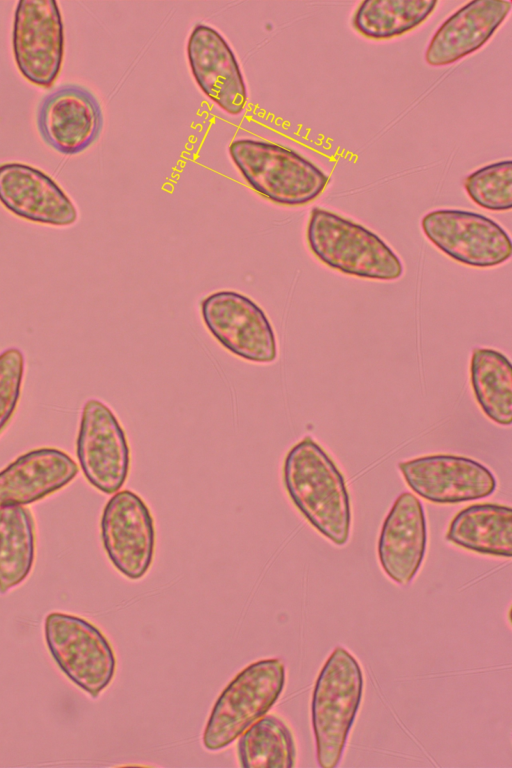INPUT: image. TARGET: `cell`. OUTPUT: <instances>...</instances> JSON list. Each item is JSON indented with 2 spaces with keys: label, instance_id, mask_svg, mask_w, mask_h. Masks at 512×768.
Segmentation results:
<instances>
[{
  "label": "cell",
  "instance_id": "21",
  "mask_svg": "<svg viewBox=\"0 0 512 768\" xmlns=\"http://www.w3.org/2000/svg\"><path fill=\"white\" fill-rule=\"evenodd\" d=\"M35 559V529L25 506L0 507V593L20 585Z\"/></svg>",
  "mask_w": 512,
  "mask_h": 768
},
{
  "label": "cell",
  "instance_id": "7",
  "mask_svg": "<svg viewBox=\"0 0 512 768\" xmlns=\"http://www.w3.org/2000/svg\"><path fill=\"white\" fill-rule=\"evenodd\" d=\"M203 322L230 353L253 363L277 358V340L264 310L246 295L220 290L201 301Z\"/></svg>",
  "mask_w": 512,
  "mask_h": 768
},
{
  "label": "cell",
  "instance_id": "16",
  "mask_svg": "<svg viewBox=\"0 0 512 768\" xmlns=\"http://www.w3.org/2000/svg\"><path fill=\"white\" fill-rule=\"evenodd\" d=\"M427 528L420 500L410 492L400 494L386 516L378 540V558L387 576L409 584L425 557Z\"/></svg>",
  "mask_w": 512,
  "mask_h": 768
},
{
  "label": "cell",
  "instance_id": "24",
  "mask_svg": "<svg viewBox=\"0 0 512 768\" xmlns=\"http://www.w3.org/2000/svg\"><path fill=\"white\" fill-rule=\"evenodd\" d=\"M464 187L467 194L482 208L506 211L512 207V162L500 161L486 165L469 174Z\"/></svg>",
  "mask_w": 512,
  "mask_h": 768
},
{
  "label": "cell",
  "instance_id": "17",
  "mask_svg": "<svg viewBox=\"0 0 512 768\" xmlns=\"http://www.w3.org/2000/svg\"><path fill=\"white\" fill-rule=\"evenodd\" d=\"M507 0L468 2L448 17L433 35L425 60L431 66L452 64L481 48L511 10Z\"/></svg>",
  "mask_w": 512,
  "mask_h": 768
},
{
  "label": "cell",
  "instance_id": "2",
  "mask_svg": "<svg viewBox=\"0 0 512 768\" xmlns=\"http://www.w3.org/2000/svg\"><path fill=\"white\" fill-rule=\"evenodd\" d=\"M363 688V671L357 659L346 648L335 647L317 676L311 699V722L320 767L334 768L340 763Z\"/></svg>",
  "mask_w": 512,
  "mask_h": 768
},
{
  "label": "cell",
  "instance_id": "10",
  "mask_svg": "<svg viewBox=\"0 0 512 768\" xmlns=\"http://www.w3.org/2000/svg\"><path fill=\"white\" fill-rule=\"evenodd\" d=\"M77 457L87 481L105 494L118 492L130 470V448L119 420L97 399L83 407L77 437Z\"/></svg>",
  "mask_w": 512,
  "mask_h": 768
},
{
  "label": "cell",
  "instance_id": "19",
  "mask_svg": "<svg viewBox=\"0 0 512 768\" xmlns=\"http://www.w3.org/2000/svg\"><path fill=\"white\" fill-rule=\"evenodd\" d=\"M446 539L467 550L512 556V509L495 503L470 505L452 519Z\"/></svg>",
  "mask_w": 512,
  "mask_h": 768
},
{
  "label": "cell",
  "instance_id": "23",
  "mask_svg": "<svg viewBox=\"0 0 512 768\" xmlns=\"http://www.w3.org/2000/svg\"><path fill=\"white\" fill-rule=\"evenodd\" d=\"M437 4L432 0H366L356 10L353 26L365 37L390 39L419 26Z\"/></svg>",
  "mask_w": 512,
  "mask_h": 768
},
{
  "label": "cell",
  "instance_id": "25",
  "mask_svg": "<svg viewBox=\"0 0 512 768\" xmlns=\"http://www.w3.org/2000/svg\"><path fill=\"white\" fill-rule=\"evenodd\" d=\"M24 366V356L18 348H9L0 354V432L16 410Z\"/></svg>",
  "mask_w": 512,
  "mask_h": 768
},
{
  "label": "cell",
  "instance_id": "18",
  "mask_svg": "<svg viewBox=\"0 0 512 768\" xmlns=\"http://www.w3.org/2000/svg\"><path fill=\"white\" fill-rule=\"evenodd\" d=\"M78 470L75 461L56 448L22 454L0 471V507L38 501L69 484Z\"/></svg>",
  "mask_w": 512,
  "mask_h": 768
},
{
  "label": "cell",
  "instance_id": "15",
  "mask_svg": "<svg viewBox=\"0 0 512 768\" xmlns=\"http://www.w3.org/2000/svg\"><path fill=\"white\" fill-rule=\"evenodd\" d=\"M0 203L14 215L35 223L69 226L75 205L43 171L18 162L0 164Z\"/></svg>",
  "mask_w": 512,
  "mask_h": 768
},
{
  "label": "cell",
  "instance_id": "5",
  "mask_svg": "<svg viewBox=\"0 0 512 768\" xmlns=\"http://www.w3.org/2000/svg\"><path fill=\"white\" fill-rule=\"evenodd\" d=\"M285 679V665L277 658L258 660L241 670L211 710L202 737L204 747L218 751L239 738L273 707Z\"/></svg>",
  "mask_w": 512,
  "mask_h": 768
},
{
  "label": "cell",
  "instance_id": "1",
  "mask_svg": "<svg viewBox=\"0 0 512 768\" xmlns=\"http://www.w3.org/2000/svg\"><path fill=\"white\" fill-rule=\"evenodd\" d=\"M283 483L295 507L318 532L335 545L347 543L351 506L345 479L311 437L303 438L286 454Z\"/></svg>",
  "mask_w": 512,
  "mask_h": 768
},
{
  "label": "cell",
  "instance_id": "22",
  "mask_svg": "<svg viewBox=\"0 0 512 768\" xmlns=\"http://www.w3.org/2000/svg\"><path fill=\"white\" fill-rule=\"evenodd\" d=\"M238 758L244 768H291L296 746L288 725L275 715H264L240 737Z\"/></svg>",
  "mask_w": 512,
  "mask_h": 768
},
{
  "label": "cell",
  "instance_id": "12",
  "mask_svg": "<svg viewBox=\"0 0 512 768\" xmlns=\"http://www.w3.org/2000/svg\"><path fill=\"white\" fill-rule=\"evenodd\" d=\"M398 467L417 495L436 504L481 499L491 495L497 486L487 467L458 455H427L401 462Z\"/></svg>",
  "mask_w": 512,
  "mask_h": 768
},
{
  "label": "cell",
  "instance_id": "20",
  "mask_svg": "<svg viewBox=\"0 0 512 768\" xmlns=\"http://www.w3.org/2000/svg\"><path fill=\"white\" fill-rule=\"evenodd\" d=\"M470 380L476 400L495 423L509 426L512 422V366L501 352L490 348L473 350Z\"/></svg>",
  "mask_w": 512,
  "mask_h": 768
},
{
  "label": "cell",
  "instance_id": "6",
  "mask_svg": "<svg viewBox=\"0 0 512 768\" xmlns=\"http://www.w3.org/2000/svg\"><path fill=\"white\" fill-rule=\"evenodd\" d=\"M47 647L62 672L92 698L111 683L116 658L107 638L91 622L52 612L45 618Z\"/></svg>",
  "mask_w": 512,
  "mask_h": 768
},
{
  "label": "cell",
  "instance_id": "14",
  "mask_svg": "<svg viewBox=\"0 0 512 768\" xmlns=\"http://www.w3.org/2000/svg\"><path fill=\"white\" fill-rule=\"evenodd\" d=\"M187 58L196 83L210 100L230 115L243 112L244 77L230 45L216 29L197 24L188 38Z\"/></svg>",
  "mask_w": 512,
  "mask_h": 768
},
{
  "label": "cell",
  "instance_id": "8",
  "mask_svg": "<svg viewBox=\"0 0 512 768\" xmlns=\"http://www.w3.org/2000/svg\"><path fill=\"white\" fill-rule=\"evenodd\" d=\"M13 53L20 73L31 83L50 88L64 56V27L58 3L21 0L13 25Z\"/></svg>",
  "mask_w": 512,
  "mask_h": 768
},
{
  "label": "cell",
  "instance_id": "11",
  "mask_svg": "<svg viewBox=\"0 0 512 768\" xmlns=\"http://www.w3.org/2000/svg\"><path fill=\"white\" fill-rule=\"evenodd\" d=\"M100 528L113 566L131 580L145 576L153 561L156 535L145 501L131 490H119L106 503Z\"/></svg>",
  "mask_w": 512,
  "mask_h": 768
},
{
  "label": "cell",
  "instance_id": "13",
  "mask_svg": "<svg viewBox=\"0 0 512 768\" xmlns=\"http://www.w3.org/2000/svg\"><path fill=\"white\" fill-rule=\"evenodd\" d=\"M103 124L101 107L86 88L66 84L46 95L37 111L42 139L54 150L75 155L99 136Z\"/></svg>",
  "mask_w": 512,
  "mask_h": 768
},
{
  "label": "cell",
  "instance_id": "4",
  "mask_svg": "<svg viewBox=\"0 0 512 768\" xmlns=\"http://www.w3.org/2000/svg\"><path fill=\"white\" fill-rule=\"evenodd\" d=\"M229 154L248 185L280 205H305L315 200L328 183V176L320 168L278 144L236 139L229 145Z\"/></svg>",
  "mask_w": 512,
  "mask_h": 768
},
{
  "label": "cell",
  "instance_id": "9",
  "mask_svg": "<svg viewBox=\"0 0 512 768\" xmlns=\"http://www.w3.org/2000/svg\"><path fill=\"white\" fill-rule=\"evenodd\" d=\"M426 237L443 253L472 267H493L512 255L506 231L492 219L470 211L441 209L421 221Z\"/></svg>",
  "mask_w": 512,
  "mask_h": 768
},
{
  "label": "cell",
  "instance_id": "3",
  "mask_svg": "<svg viewBox=\"0 0 512 768\" xmlns=\"http://www.w3.org/2000/svg\"><path fill=\"white\" fill-rule=\"evenodd\" d=\"M311 252L341 273L373 280H395L402 262L375 233L331 211L315 207L307 226Z\"/></svg>",
  "mask_w": 512,
  "mask_h": 768
}]
</instances>
